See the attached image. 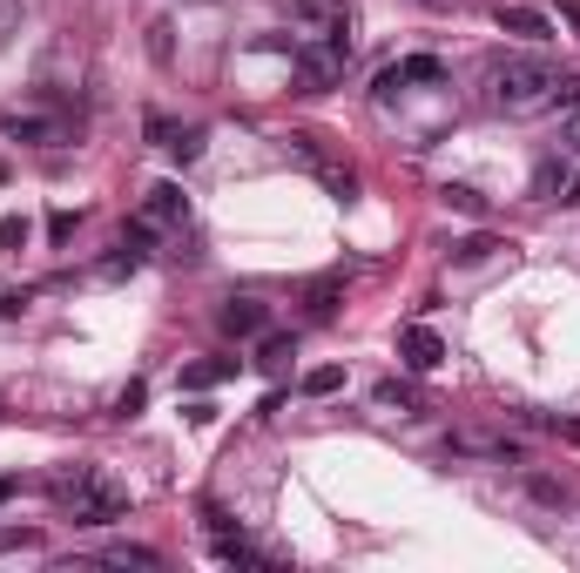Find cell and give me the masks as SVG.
<instances>
[{
  "mask_svg": "<svg viewBox=\"0 0 580 573\" xmlns=\"http://www.w3.org/2000/svg\"><path fill=\"white\" fill-rule=\"evenodd\" d=\"M553 89H560V68L547 54H492L486 61V95L500 115H533V109H553Z\"/></svg>",
  "mask_w": 580,
  "mask_h": 573,
  "instance_id": "1",
  "label": "cell"
},
{
  "mask_svg": "<svg viewBox=\"0 0 580 573\" xmlns=\"http://www.w3.org/2000/svg\"><path fill=\"white\" fill-rule=\"evenodd\" d=\"M48 493H54V507H61L74 526H109V520H122V513H129V493H122V485H109L95 465L61 472V479L48 485Z\"/></svg>",
  "mask_w": 580,
  "mask_h": 573,
  "instance_id": "2",
  "label": "cell"
},
{
  "mask_svg": "<svg viewBox=\"0 0 580 573\" xmlns=\"http://www.w3.org/2000/svg\"><path fill=\"white\" fill-rule=\"evenodd\" d=\"M345 61H352V28L311 34V41L297 48V81H304V95H324V89H338V81H345Z\"/></svg>",
  "mask_w": 580,
  "mask_h": 573,
  "instance_id": "3",
  "label": "cell"
},
{
  "mask_svg": "<svg viewBox=\"0 0 580 573\" xmlns=\"http://www.w3.org/2000/svg\"><path fill=\"white\" fill-rule=\"evenodd\" d=\"M398 365L405 371H439L446 365V345H439V331H426V324H411V331H398Z\"/></svg>",
  "mask_w": 580,
  "mask_h": 573,
  "instance_id": "4",
  "label": "cell"
},
{
  "mask_svg": "<svg viewBox=\"0 0 580 573\" xmlns=\"http://www.w3.org/2000/svg\"><path fill=\"white\" fill-rule=\"evenodd\" d=\"M142 223H149V229H183V223H190V196H183L176 183H155V190L142 196Z\"/></svg>",
  "mask_w": 580,
  "mask_h": 573,
  "instance_id": "5",
  "label": "cell"
},
{
  "mask_svg": "<svg viewBox=\"0 0 580 573\" xmlns=\"http://www.w3.org/2000/svg\"><path fill=\"white\" fill-rule=\"evenodd\" d=\"M216 324H223V338H264L271 304H257V297H230V304L216 310Z\"/></svg>",
  "mask_w": 580,
  "mask_h": 573,
  "instance_id": "6",
  "label": "cell"
},
{
  "mask_svg": "<svg viewBox=\"0 0 580 573\" xmlns=\"http://www.w3.org/2000/svg\"><path fill=\"white\" fill-rule=\"evenodd\" d=\"M0 135H8V142H34V149H61L68 142V129L54 115H0Z\"/></svg>",
  "mask_w": 580,
  "mask_h": 573,
  "instance_id": "7",
  "label": "cell"
},
{
  "mask_svg": "<svg viewBox=\"0 0 580 573\" xmlns=\"http://www.w3.org/2000/svg\"><path fill=\"white\" fill-rule=\"evenodd\" d=\"M297 8V21L311 28V34H330V28H352V14H345V0H291Z\"/></svg>",
  "mask_w": 580,
  "mask_h": 573,
  "instance_id": "8",
  "label": "cell"
},
{
  "mask_svg": "<svg viewBox=\"0 0 580 573\" xmlns=\"http://www.w3.org/2000/svg\"><path fill=\"white\" fill-rule=\"evenodd\" d=\"M492 21H500V34H520V41H547V14H533V8H500Z\"/></svg>",
  "mask_w": 580,
  "mask_h": 573,
  "instance_id": "9",
  "label": "cell"
},
{
  "mask_svg": "<svg viewBox=\"0 0 580 573\" xmlns=\"http://www.w3.org/2000/svg\"><path fill=\"white\" fill-rule=\"evenodd\" d=\"M223 378H236V358H210V365H190V371H183V391H210V385H223Z\"/></svg>",
  "mask_w": 580,
  "mask_h": 573,
  "instance_id": "10",
  "label": "cell"
},
{
  "mask_svg": "<svg viewBox=\"0 0 580 573\" xmlns=\"http://www.w3.org/2000/svg\"><path fill=\"white\" fill-rule=\"evenodd\" d=\"M452 452H486V459H520L513 439H479V432H452Z\"/></svg>",
  "mask_w": 580,
  "mask_h": 573,
  "instance_id": "11",
  "label": "cell"
},
{
  "mask_svg": "<svg viewBox=\"0 0 580 573\" xmlns=\"http://www.w3.org/2000/svg\"><path fill=\"white\" fill-rule=\"evenodd\" d=\"M492 250H507V243H500V236H486V229H479V236H466V243H452V264H486Z\"/></svg>",
  "mask_w": 580,
  "mask_h": 573,
  "instance_id": "12",
  "label": "cell"
},
{
  "mask_svg": "<svg viewBox=\"0 0 580 573\" xmlns=\"http://www.w3.org/2000/svg\"><path fill=\"white\" fill-rule=\"evenodd\" d=\"M338 297H345L338 277H317V284H311V317H338Z\"/></svg>",
  "mask_w": 580,
  "mask_h": 573,
  "instance_id": "13",
  "label": "cell"
},
{
  "mask_svg": "<svg viewBox=\"0 0 580 573\" xmlns=\"http://www.w3.org/2000/svg\"><path fill=\"white\" fill-rule=\"evenodd\" d=\"M102 560H109V566H162V553H155V546H129V540H122V546H109Z\"/></svg>",
  "mask_w": 580,
  "mask_h": 573,
  "instance_id": "14",
  "label": "cell"
},
{
  "mask_svg": "<svg viewBox=\"0 0 580 573\" xmlns=\"http://www.w3.org/2000/svg\"><path fill=\"white\" fill-rule=\"evenodd\" d=\"M162 149H170L176 162H196L203 155V129H170V142H162Z\"/></svg>",
  "mask_w": 580,
  "mask_h": 573,
  "instance_id": "15",
  "label": "cell"
},
{
  "mask_svg": "<svg viewBox=\"0 0 580 573\" xmlns=\"http://www.w3.org/2000/svg\"><path fill=\"white\" fill-rule=\"evenodd\" d=\"M378 405H398V412H419V391H411L405 378H385V385H378Z\"/></svg>",
  "mask_w": 580,
  "mask_h": 573,
  "instance_id": "16",
  "label": "cell"
},
{
  "mask_svg": "<svg viewBox=\"0 0 580 573\" xmlns=\"http://www.w3.org/2000/svg\"><path fill=\"white\" fill-rule=\"evenodd\" d=\"M398 74H405V81H446V61H433V54H411V61H398Z\"/></svg>",
  "mask_w": 580,
  "mask_h": 573,
  "instance_id": "17",
  "label": "cell"
},
{
  "mask_svg": "<svg viewBox=\"0 0 580 573\" xmlns=\"http://www.w3.org/2000/svg\"><path fill=\"white\" fill-rule=\"evenodd\" d=\"M338 385H345V371H338V365H317V371H304V391H311V398H330Z\"/></svg>",
  "mask_w": 580,
  "mask_h": 573,
  "instance_id": "18",
  "label": "cell"
},
{
  "mask_svg": "<svg viewBox=\"0 0 580 573\" xmlns=\"http://www.w3.org/2000/svg\"><path fill=\"white\" fill-rule=\"evenodd\" d=\"M439 203H446V209H466V216H486V196H472V190H459V183H446Z\"/></svg>",
  "mask_w": 580,
  "mask_h": 573,
  "instance_id": "19",
  "label": "cell"
},
{
  "mask_svg": "<svg viewBox=\"0 0 580 573\" xmlns=\"http://www.w3.org/2000/svg\"><path fill=\"white\" fill-rule=\"evenodd\" d=\"M28 243V216H0V250H21Z\"/></svg>",
  "mask_w": 580,
  "mask_h": 573,
  "instance_id": "20",
  "label": "cell"
},
{
  "mask_svg": "<svg viewBox=\"0 0 580 573\" xmlns=\"http://www.w3.org/2000/svg\"><path fill=\"white\" fill-rule=\"evenodd\" d=\"M291 351H297V345H291V338H277V331H271V338H264V351H257V358H264V365H284V358H291Z\"/></svg>",
  "mask_w": 580,
  "mask_h": 573,
  "instance_id": "21",
  "label": "cell"
},
{
  "mask_svg": "<svg viewBox=\"0 0 580 573\" xmlns=\"http://www.w3.org/2000/svg\"><path fill=\"white\" fill-rule=\"evenodd\" d=\"M48 236L68 243V236H74V209H54V216H48Z\"/></svg>",
  "mask_w": 580,
  "mask_h": 573,
  "instance_id": "22",
  "label": "cell"
},
{
  "mask_svg": "<svg viewBox=\"0 0 580 573\" xmlns=\"http://www.w3.org/2000/svg\"><path fill=\"white\" fill-rule=\"evenodd\" d=\"M553 183H560V162H540V176H533V190H540V196H553Z\"/></svg>",
  "mask_w": 580,
  "mask_h": 573,
  "instance_id": "23",
  "label": "cell"
},
{
  "mask_svg": "<svg viewBox=\"0 0 580 573\" xmlns=\"http://www.w3.org/2000/svg\"><path fill=\"white\" fill-rule=\"evenodd\" d=\"M553 432H560V439H573V446H580V419H553Z\"/></svg>",
  "mask_w": 580,
  "mask_h": 573,
  "instance_id": "24",
  "label": "cell"
},
{
  "mask_svg": "<svg viewBox=\"0 0 580 573\" xmlns=\"http://www.w3.org/2000/svg\"><path fill=\"white\" fill-rule=\"evenodd\" d=\"M567 149H573V155H580V115H573V122H567Z\"/></svg>",
  "mask_w": 580,
  "mask_h": 573,
  "instance_id": "25",
  "label": "cell"
},
{
  "mask_svg": "<svg viewBox=\"0 0 580 573\" xmlns=\"http://www.w3.org/2000/svg\"><path fill=\"white\" fill-rule=\"evenodd\" d=\"M14 500V479H0V507H8Z\"/></svg>",
  "mask_w": 580,
  "mask_h": 573,
  "instance_id": "26",
  "label": "cell"
}]
</instances>
